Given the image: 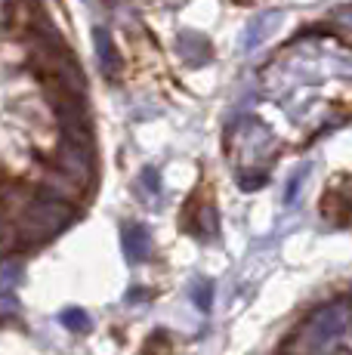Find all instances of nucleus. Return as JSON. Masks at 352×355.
<instances>
[{
  "instance_id": "1",
  "label": "nucleus",
  "mask_w": 352,
  "mask_h": 355,
  "mask_svg": "<svg viewBox=\"0 0 352 355\" xmlns=\"http://www.w3.org/2000/svg\"><path fill=\"white\" fill-rule=\"evenodd\" d=\"M74 220V207L69 201H59L50 195H35L25 210L16 216V238L25 244H44L53 235H59L65 226H71Z\"/></svg>"
},
{
  "instance_id": "2",
  "label": "nucleus",
  "mask_w": 352,
  "mask_h": 355,
  "mask_svg": "<svg viewBox=\"0 0 352 355\" xmlns=\"http://www.w3.org/2000/svg\"><path fill=\"white\" fill-rule=\"evenodd\" d=\"M346 324H349L346 306L328 303L318 312H313V318H309L306 327H303V334H300V343L306 346V352H318L328 343H334L337 337H343V334H346Z\"/></svg>"
},
{
  "instance_id": "3",
  "label": "nucleus",
  "mask_w": 352,
  "mask_h": 355,
  "mask_svg": "<svg viewBox=\"0 0 352 355\" xmlns=\"http://www.w3.org/2000/svg\"><path fill=\"white\" fill-rule=\"evenodd\" d=\"M56 167L62 170L69 180L78 182V186H87V182L93 180V148L62 142V146L56 148Z\"/></svg>"
},
{
  "instance_id": "4",
  "label": "nucleus",
  "mask_w": 352,
  "mask_h": 355,
  "mask_svg": "<svg viewBox=\"0 0 352 355\" xmlns=\"http://www.w3.org/2000/svg\"><path fill=\"white\" fill-rule=\"evenodd\" d=\"M124 254L130 263H142L152 254V238H148V229L146 226H124Z\"/></svg>"
},
{
  "instance_id": "5",
  "label": "nucleus",
  "mask_w": 352,
  "mask_h": 355,
  "mask_svg": "<svg viewBox=\"0 0 352 355\" xmlns=\"http://www.w3.org/2000/svg\"><path fill=\"white\" fill-rule=\"evenodd\" d=\"M279 22H281V12L279 10H272V12H266V16L254 19V22H250V28H247V50H254V46L260 44V40L266 37V34L272 31Z\"/></svg>"
},
{
  "instance_id": "6",
  "label": "nucleus",
  "mask_w": 352,
  "mask_h": 355,
  "mask_svg": "<svg viewBox=\"0 0 352 355\" xmlns=\"http://www.w3.org/2000/svg\"><path fill=\"white\" fill-rule=\"evenodd\" d=\"M93 37H96V53H99V62H103L105 74L118 71V53H114V44H112V37H108V31L96 28L93 31Z\"/></svg>"
},
{
  "instance_id": "7",
  "label": "nucleus",
  "mask_w": 352,
  "mask_h": 355,
  "mask_svg": "<svg viewBox=\"0 0 352 355\" xmlns=\"http://www.w3.org/2000/svg\"><path fill=\"white\" fill-rule=\"evenodd\" d=\"M179 50L182 56L188 59V62H207V56H211V46H207L204 37H198V34H186V37L179 40Z\"/></svg>"
},
{
  "instance_id": "8",
  "label": "nucleus",
  "mask_w": 352,
  "mask_h": 355,
  "mask_svg": "<svg viewBox=\"0 0 352 355\" xmlns=\"http://www.w3.org/2000/svg\"><path fill=\"white\" fill-rule=\"evenodd\" d=\"M59 322H62V327H69V331H74V334H87L93 327L90 315H87L84 309H78V306H71V309H62Z\"/></svg>"
},
{
  "instance_id": "9",
  "label": "nucleus",
  "mask_w": 352,
  "mask_h": 355,
  "mask_svg": "<svg viewBox=\"0 0 352 355\" xmlns=\"http://www.w3.org/2000/svg\"><path fill=\"white\" fill-rule=\"evenodd\" d=\"M211 291H213V284H207V282H201L198 288H195V303H198L201 312L211 309Z\"/></svg>"
},
{
  "instance_id": "10",
  "label": "nucleus",
  "mask_w": 352,
  "mask_h": 355,
  "mask_svg": "<svg viewBox=\"0 0 352 355\" xmlns=\"http://www.w3.org/2000/svg\"><path fill=\"white\" fill-rule=\"evenodd\" d=\"M260 186H266V173H254V176L241 173V189H247V192H254V189H260Z\"/></svg>"
},
{
  "instance_id": "11",
  "label": "nucleus",
  "mask_w": 352,
  "mask_h": 355,
  "mask_svg": "<svg viewBox=\"0 0 352 355\" xmlns=\"http://www.w3.org/2000/svg\"><path fill=\"white\" fill-rule=\"evenodd\" d=\"M334 16H337V22H340V25H349V28H352V6H346V10H337Z\"/></svg>"
}]
</instances>
